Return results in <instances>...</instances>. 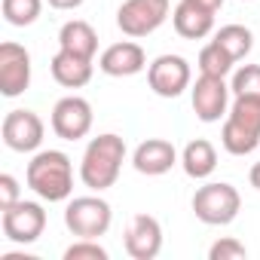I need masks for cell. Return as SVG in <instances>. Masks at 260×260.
I'll return each mask as SVG.
<instances>
[{
  "label": "cell",
  "mask_w": 260,
  "mask_h": 260,
  "mask_svg": "<svg viewBox=\"0 0 260 260\" xmlns=\"http://www.w3.org/2000/svg\"><path fill=\"white\" fill-rule=\"evenodd\" d=\"M122 162H125V141L119 135L104 132V135L92 138L83 150V159H80L83 187H89L92 193H104L107 187L116 184Z\"/></svg>",
  "instance_id": "cell-1"
},
{
  "label": "cell",
  "mask_w": 260,
  "mask_h": 260,
  "mask_svg": "<svg viewBox=\"0 0 260 260\" xmlns=\"http://www.w3.org/2000/svg\"><path fill=\"white\" fill-rule=\"evenodd\" d=\"M25 181L43 202H64L74 193V162L64 150H37Z\"/></svg>",
  "instance_id": "cell-2"
},
{
  "label": "cell",
  "mask_w": 260,
  "mask_h": 260,
  "mask_svg": "<svg viewBox=\"0 0 260 260\" xmlns=\"http://www.w3.org/2000/svg\"><path fill=\"white\" fill-rule=\"evenodd\" d=\"M239 208H242V196L226 181L202 184L193 193V214L202 223H208V226H226V223H233L239 217Z\"/></svg>",
  "instance_id": "cell-3"
},
{
  "label": "cell",
  "mask_w": 260,
  "mask_h": 260,
  "mask_svg": "<svg viewBox=\"0 0 260 260\" xmlns=\"http://www.w3.org/2000/svg\"><path fill=\"white\" fill-rule=\"evenodd\" d=\"M113 208L101 196H74L64 208V226L77 239H98L110 230Z\"/></svg>",
  "instance_id": "cell-4"
},
{
  "label": "cell",
  "mask_w": 260,
  "mask_h": 260,
  "mask_svg": "<svg viewBox=\"0 0 260 260\" xmlns=\"http://www.w3.org/2000/svg\"><path fill=\"white\" fill-rule=\"evenodd\" d=\"M172 13V0H125L116 10V25L125 37H147L162 28Z\"/></svg>",
  "instance_id": "cell-5"
},
{
  "label": "cell",
  "mask_w": 260,
  "mask_h": 260,
  "mask_svg": "<svg viewBox=\"0 0 260 260\" xmlns=\"http://www.w3.org/2000/svg\"><path fill=\"white\" fill-rule=\"evenodd\" d=\"M230 83L226 77H208V74H199V80L193 83L190 89V101H193V113L202 119V122H220L226 119L230 113Z\"/></svg>",
  "instance_id": "cell-6"
},
{
  "label": "cell",
  "mask_w": 260,
  "mask_h": 260,
  "mask_svg": "<svg viewBox=\"0 0 260 260\" xmlns=\"http://www.w3.org/2000/svg\"><path fill=\"white\" fill-rule=\"evenodd\" d=\"M92 104L80 95H64L55 101L52 107V132L61 138V141H80L92 132Z\"/></svg>",
  "instance_id": "cell-7"
},
{
  "label": "cell",
  "mask_w": 260,
  "mask_h": 260,
  "mask_svg": "<svg viewBox=\"0 0 260 260\" xmlns=\"http://www.w3.org/2000/svg\"><path fill=\"white\" fill-rule=\"evenodd\" d=\"M0 223H4V236L16 245H31L43 236L46 230V211L40 202H25L19 199L16 205L4 208V217H0Z\"/></svg>",
  "instance_id": "cell-8"
},
{
  "label": "cell",
  "mask_w": 260,
  "mask_h": 260,
  "mask_svg": "<svg viewBox=\"0 0 260 260\" xmlns=\"http://www.w3.org/2000/svg\"><path fill=\"white\" fill-rule=\"evenodd\" d=\"M190 80H193V71L184 55L166 52L147 64V83L159 98H178L184 89H190Z\"/></svg>",
  "instance_id": "cell-9"
},
{
  "label": "cell",
  "mask_w": 260,
  "mask_h": 260,
  "mask_svg": "<svg viewBox=\"0 0 260 260\" xmlns=\"http://www.w3.org/2000/svg\"><path fill=\"white\" fill-rule=\"evenodd\" d=\"M31 86V52L22 43H0V95L19 98Z\"/></svg>",
  "instance_id": "cell-10"
},
{
  "label": "cell",
  "mask_w": 260,
  "mask_h": 260,
  "mask_svg": "<svg viewBox=\"0 0 260 260\" xmlns=\"http://www.w3.org/2000/svg\"><path fill=\"white\" fill-rule=\"evenodd\" d=\"M4 144L16 153H37L46 135V125L34 110H10L4 116Z\"/></svg>",
  "instance_id": "cell-11"
},
{
  "label": "cell",
  "mask_w": 260,
  "mask_h": 260,
  "mask_svg": "<svg viewBox=\"0 0 260 260\" xmlns=\"http://www.w3.org/2000/svg\"><path fill=\"white\" fill-rule=\"evenodd\" d=\"M125 251L135 260H153L162 251V223L153 214H135L125 226Z\"/></svg>",
  "instance_id": "cell-12"
},
{
  "label": "cell",
  "mask_w": 260,
  "mask_h": 260,
  "mask_svg": "<svg viewBox=\"0 0 260 260\" xmlns=\"http://www.w3.org/2000/svg\"><path fill=\"white\" fill-rule=\"evenodd\" d=\"M98 68L107 77H135L147 68V55L135 40H119V43H110L101 52Z\"/></svg>",
  "instance_id": "cell-13"
},
{
  "label": "cell",
  "mask_w": 260,
  "mask_h": 260,
  "mask_svg": "<svg viewBox=\"0 0 260 260\" xmlns=\"http://www.w3.org/2000/svg\"><path fill=\"white\" fill-rule=\"evenodd\" d=\"M132 166H135V172H141L147 178H159V175H166L178 166V150L166 138H147L135 147Z\"/></svg>",
  "instance_id": "cell-14"
},
{
  "label": "cell",
  "mask_w": 260,
  "mask_h": 260,
  "mask_svg": "<svg viewBox=\"0 0 260 260\" xmlns=\"http://www.w3.org/2000/svg\"><path fill=\"white\" fill-rule=\"evenodd\" d=\"M172 25L184 40H202L214 31V13L193 4V0H181L172 10Z\"/></svg>",
  "instance_id": "cell-15"
},
{
  "label": "cell",
  "mask_w": 260,
  "mask_h": 260,
  "mask_svg": "<svg viewBox=\"0 0 260 260\" xmlns=\"http://www.w3.org/2000/svg\"><path fill=\"white\" fill-rule=\"evenodd\" d=\"M92 68H95V58H83V55H74L68 49H58L49 61L52 80L64 89H83L92 80Z\"/></svg>",
  "instance_id": "cell-16"
},
{
  "label": "cell",
  "mask_w": 260,
  "mask_h": 260,
  "mask_svg": "<svg viewBox=\"0 0 260 260\" xmlns=\"http://www.w3.org/2000/svg\"><path fill=\"white\" fill-rule=\"evenodd\" d=\"M58 49H68V52L83 55V58H95V52H98V34H95V28L89 22L71 19L58 31Z\"/></svg>",
  "instance_id": "cell-17"
},
{
  "label": "cell",
  "mask_w": 260,
  "mask_h": 260,
  "mask_svg": "<svg viewBox=\"0 0 260 260\" xmlns=\"http://www.w3.org/2000/svg\"><path fill=\"white\" fill-rule=\"evenodd\" d=\"M181 166H184L187 178H193V181L211 178L214 169H217V150H214V144L205 141V138L190 141V144L181 150Z\"/></svg>",
  "instance_id": "cell-18"
},
{
  "label": "cell",
  "mask_w": 260,
  "mask_h": 260,
  "mask_svg": "<svg viewBox=\"0 0 260 260\" xmlns=\"http://www.w3.org/2000/svg\"><path fill=\"white\" fill-rule=\"evenodd\" d=\"M220 144H223V150L233 153V156H248V153H254V150L260 147V135L251 132V128H245V125H239V122H233V119H223Z\"/></svg>",
  "instance_id": "cell-19"
},
{
  "label": "cell",
  "mask_w": 260,
  "mask_h": 260,
  "mask_svg": "<svg viewBox=\"0 0 260 260\" xmlns=\"http://www.w3.org/2000/svg\"><path fill=\"white\" fill-rule=\"evenodd\" d=\"M214 43H220L236 61H242V58L254 49V34H251V28H245V25H223V28L214 34Z\"/></svg>",
  "instance_id": "cell-20"
},
{
  "label": "cell",
  "mask_w": 260,
  "mask_h": 260,
  "mask_svg": "<svg viewBox=\"0 0 260 260\" xmlns=\"http://www.w3.org/2000/svg\"><path fill=\"white\" fill-rule=\"evenodd\" d=\"M199 74H208V77H226L230 71H233V64H236V58L220 46V43H205L202 46V52H199Z\"/></svg>",
  "instance_id": "cell-21"
},
{
  "label": "cell",
  "mask_w": 260,
  "mask_h": 260,
  "mask_svg": "<svg viewBox=\"0 0 260 260\" xmlns=\"http://www.w3.org/2000/svg\"><path fill=\"white\" fill-rule=\"evenodd\" d=\"M226 119L251 128V132L260 135V98L254 95H233V104H230V113Z\"/></svg>",
  "instance_id": "cell-22"
},
{
  "label": "cell",
  "mask_w": 260,
  "mask_h": 260,
  "mask_svg": "<svg viewBox=\"0 0 260 260\" xmlns=\"http://www.w3.org/2000/svg\"><path fill=\"white\" fill-rule=\"evenodd\" d=\"M43 0H4V19L13 28H28L40 19Z\"/></svg>",
  "instance_id": "cell-23"
},
{
  "label": "cell",
  "mask_w": 260,
  "mask_h": 260,
  "mask_svg": "<svg viewBox=\"0 0 260 260\" xmlns=\"http://www.w3.org/2000/svg\"><path fill=\"white\" fill-rule=\"evenodd\" d=\"M233 95H254L260 98V64H242L230 80Z\"/></svg>",
  "instance_id": "cell-24"
},
{
  "label": "cell",
  "mask_w": 260,
  "mask_h": 260,
  "mask_svg": "<svg viewBox=\"0 0 260 260\" xmlns=\"http://www.w3.org/2000/svg\"><path fill=\"white\" fill-rule=\"evenodd\" d=\"M107 248L98 245V239H77L64 248V260H107Z\"/></svg>",
  "instance_id": "cell-25"
},
{
  "label": "cell",
  "mask_w": 260,
  "mask_h": 260,
  "mask_svg": "<svg viewBox=\"0 0 260 260\" xmlns=\"http://www.w3.org/2000/svg\"><path fill=\"white\" fill-rule=\"evenodd\" d=\"M248 257V248L239 242V239H217L211 248H208V260H245Z\"/></svg>",
  "instance_id": "cell-26"
},
{
  "label": "cell",
  "mask_w": 260,
  "mask_h": 260,
  "mask_svg": "<svg viewBox=\"0 0 260 260\" xmlns=\"http://www.w3.org/2000/svg\"><path fill=\"white\" fill-rule=\"evenodd\" d=\"M22 199V190H19V181L13 178V175H0V211L4 208H10V205H16Z\"/></svg>",
  "instance_id": "cell-27"
},
{
  "label": "cell",
  "mask_w": 260,
  "mask_h": 260,
  "mask_svg": "<svg viewBox=\"0 0 260 260\" xmlns=\"http://www.w3.org/2000/svg\"><path fill=\"white\" fill-rule=\"evenodd\" d=\"M46 4L52 7V10H61V13H68V10H80L86 0H46Z\"/></svg>",
  "instance_id": "cell-28"
},
{
  "label": "cell",
  "mask_w": 260,
  "mask_h": 260,
  "mask_svg": "<svg viewBox=\"0 0 260 260\" xmlns=\"http://www.w3.org/2000/svg\"><path fill=\"white\" fill-rule=\"evenodd\" d=\"M248 181H251V187H254V190H260V162H254V166H251Z\"/></svg>",
  "instance_id": "cell-29"
},
{
  "label": "cell",
  "mask_w": 260,
  "mask_h": 260,
  "mask_svg": "<svg viewBox=\"0 0 260 260\" xmlns=\"http://www.w3.org/2000/svg\"><path fill=\"white\" fill-rule=\"evenodd\" d=\"M193 4H199V7H205V10H211V13H217V10L223 7V0H193Z\"/></svg>",
  "instance_id": "cell-30"
}]
</instances>
